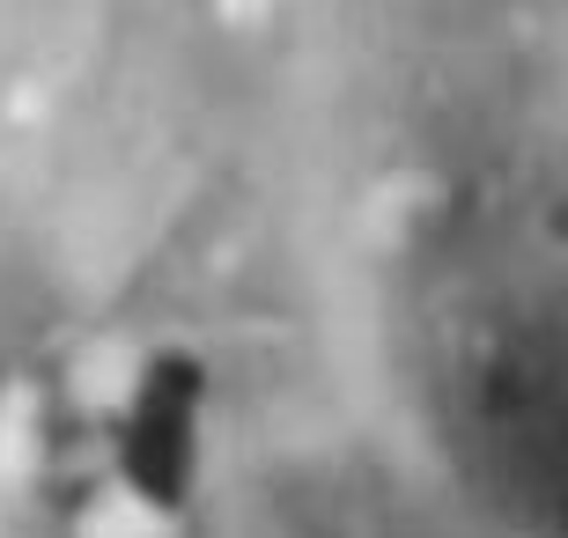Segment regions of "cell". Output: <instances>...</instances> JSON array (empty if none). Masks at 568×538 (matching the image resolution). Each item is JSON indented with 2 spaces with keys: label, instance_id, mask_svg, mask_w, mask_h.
<instances>
[{
  "label": "cell",
  "instance_id": "obj_1",
  "mask_svg": "<svg viewBox=\"0 0 568 538\" xmlns=\"http://www.w3.org/2000/svg\"><path fill=\"white\" fill-rule=\"evenodd\" d=\"M288 414L377 538H568V0H266Z\"/></svg>",
  "mask_w": 568,
  "mask_h": 538
},
{
  "label": "cell",
  "instance_id": "obj_2",
  "mask_svg": "<svg viewBox=\"0 0 568 538\" xmlns=\"http://www.w3.org/2000/svg\"><path fill=\"white\" fill-rule=\"evenodd\" d=\"M207 0H0V369L104 288L185 141Z\"/></svg>",
  "mask_w": 568,
  "mask_h": 538
}]
</instances>
